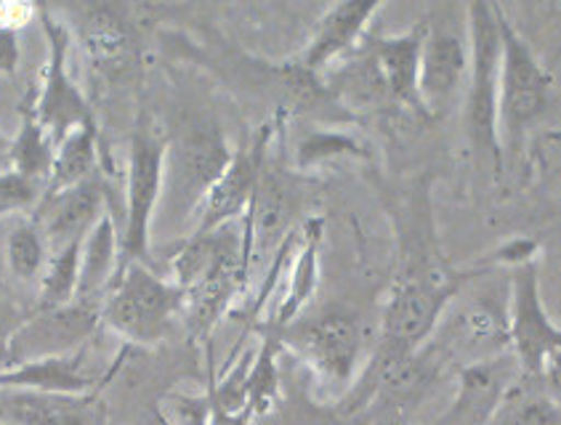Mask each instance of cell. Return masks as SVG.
Instances as JSON below:
<instances>
[{
  "mask_svg": "<svg viewBox=\"0 0 561 425\" xmlns=\"http://www.w3.org/2000/svg\"><path fill=\"white\" fill-rule=\"evenodd\" d=\"M184 292L147 264H128L117 272L102 301V324L130 346H158L182 317Z\"/></svg>",
  "mask_w": 561,
  "mask_h": 425,
  "instance_id": "obj_6",
  "label": "cell"
},
{
  "mask_svg": "<svg viewBox=\"0 0 561 425\" xmlns=\"http://www.w3.org/2000/svg\"><path fill=\"white\" fill-rule=\"evenodd\" d=\"M48 261V245L43 240L41 229L35 227L33 218H24L14 229L9 231L5 240V264H9L11 274L22 283H33L43 274Z\"/></svg>",
  "mask_w": 561,
  "mask_h": 425,
  "instance_id": "obj_29",
  "label": "cell"
},
{
  "mask_svg": "<svg viewBox=\"0 0 561 425\" xmlns=\"http://www.w3.org/2000/svg\"><path fill=\"white\" fill-rule=\"evenodd\" d=\"M320 245H322V221L311 218L304 223L301 229V242L296 245V261L290 266V283L285 290L283 301H279L277 311L272 314L270 333L277 335L279 330L288 328L290 322H296L304 314L311 296H314L317 285H320Z\"/></svg>",
  "mask_w": 561,
  "mask_h": 425,
  "instance_id": "obj_22",
  "label": "cell"
},
{
  "mask_svg": "<svg viewBox=\"0 0 561 425\" xmlns=\"http://www.w3.org/2000/svg\"><path fill=\"white\" fill-rule=\"evenodd\" d=\"M279 343L274 335H264L259 352L251 356V365L245 372V386H242V399L245 407H251L255 417L270 415L277 404L279 391H283V378H279Z\"/></svg>",
  "mask_w": 561,
  "mask_h": 425,
  "instance_id": "obj_27",
  "label": "cell"
},
{
  "mask_svg": "<svg viewBox=\"0 0 561 425\" xmlns=\"http://www.w3.org/2000/svg\"><path fill=\"white\" fill-rule=\"evenodd\" d=\"M93 176H99V130L96 125H83L54 147L46 192L70 189Z\"/></svg>",
  "mask_w": 561,
  "mask_h": 425,
  "instance_id": "obj_24",
  "label": "cell"
},
{
  "mask_svg": "<svg viewBox=\"0 0 561 425\" xmlns=\"http://www.w3.org/2000/svg\"><path fill=\"white\" fill-rule=\"evenodd\" d=\"M9 149H11V139L0 130V171L9 168Z\"/></svg>",
  "mask_w": 561,
  "mask_h": 425,
  "instance_id": "obj_39",
  "label": "cell"
},
{
  "mask_svg": "<svg viewBox=\"0 0 561 425\" xmlns=\"http://www.w3.org/2000/svg\"><path fill=\"white\" fill-rule=\"evenodd\" d=\"M117 272H121V237H117L115 218L107 213L80 242V277L75 301L102 309Z\"/></svg>",
  "mask_w": 561,
  "mask_h": 425,
  "instance_id": "obj_21",
  "label": "cell"
},
{
  "mask_svg": "<svg viewBox=\"0 0 561 425\" xmlns=\"http://www.w3.org/2000/svg\"><path fill=\"white\" fill-rule=\"evenodd\" d=\"M559 399L543 380H527L511 389L488 425H559Z\"/></svg>",
  "mask_w": 561,
  "mask_h": 425,
  "instance_id": "obj_26",
  "label": "cell"
},
{
  "mask_svg": "<svg viewBox=\"0 0 561 425\" xmlns=\"http://www.w3.org/2000/svg\"><path fill=\"white\" fill-rule=\"evenodd\" d=\"M102 372L91 361L89 346L51 359L24 361V365L0 367V389L59 393V397H83L102 389Z\"/></svg>",
  "mask_w": 561,
  "mask_h": 425,
  "instance_id": "obj_18",
  "label": "cell"
},
{
  "mask_svg": "<svg viewBox=\"0 0 561 425\" xmlns=\"http://www.w3.org/2000/svg\"><path fill=\"white\" fill-rule=\"evenodd\" d=\"M561 330L548 314L540 292L538 261L511 268L508 277V354L514 356L522 378L543 380L557 389V359Z\"/></svg>",
  "mask_w": 561,
  "mask_h": 425,
  "instance_id": "obj_7",
  "label": "cell"
},
{
  "mask_svg": "<svg viewBox=\"0 0 561 425\" xmlns=\"http://www.w3.org/2000/svg\"><path fill=\"white\" fill-rule=\"evenodd\" d=\"M501 30V67H497V139L503 158L516 154L525 143L529 128L551 110L553 74L511 19L497 11Z\"/></svg>",
  "mask_w": 561,
  "mask_h": 425,
  "instance_id": "obj_3",
  "label": "cell"
},
{
  "mask_svg": "<svg viewBox=\"0 0 561 425\" xmlns=\"http://www.w3.org/2000/svg\"><path fill=\"white\" fill-rule=\"evenodd\" d=\"M344 158H367L365 143L344 130H314L296 149V165L301 171H311V168Z\"/></svg>",
  "mask_w": 561,
  "mask_h": 425,
  "instance_id": "obj_31",
  "label": "cell"
},
{
  "mask_svg": "<svg viewBox=\"0 0 561 425\" xmlns=\"http://www.w3.org/2000/svg\"><path fill=\"white\" fill-rule=\"evenodd\" d=\"M99 328H102V314L96 306L72 301L54 309H35L30 317L19 319L5 346L3 367L78 352L89 346Z\"/></svg>",
  "mask_w": 561,
  "mask_h": 425,
  "instance_id": "obj_12",
  "label": "cell"
},
{
  "mask_svg": "<svg viewBox=\"0 0 561 425\" xmlns=\"http://www.w3.org/2000/svg\"><path fill=\"white\" fill-rule=\"evenodd\" d=\"M37 11L41 9L33 3H0V30L19 33V30L33 22Z\"/></svg>",
  "mask_w": 561,
  "mask_h": 425,
  "instance_id": "obj_36",
  "label": "cell"
},
{
  "mask_svg": "<svg viewBox=\"0 0 561 425\" xmlns=\"http://www.w3.org/2000/svg\"><path fill=\"white\" fill-rule=\"evenodd\" d=\"M421 43H423V19L413 30L402 35H380L367 43L373 65L383 85L389 104L413 110L415 115L428 117L426 106L417 93V74H421Z\"/></svg>",
  "mask_w": 561,
  "mask_h": 425,
  "instance_id": "obj_19",
  "label": "cell"
},
{
  "mask_svg": "<svg viewBox=\"0 0 561 425\" xmlns=\"http://www.w3.org/2000/svg\"><path fill=\"white\" fill-rule=\"evenodd\" d=\"M270 134V128H261L251 143L234 149L229 165L224 168V173L199 205L195 227L190 234H208V231L242 221V216L251 208L255 184H259L261 168H264Z\"/></svg>",
  "mask_w": 561,
  "mask_h": 425,
  "instance_id": "obj_14",
  "label": "cell"
},
{
  "mask_svg": "<svg viewBox=\"0 0 561 425\" xmlns=\"http://www.w3.org/2000/svg\"><path fill=\"white\" fill-rule=\"evenodd\" d=\"M458 383L450 407L436 417L434 425H488L497 407L522 380L519 367L508 352L458 367Z\"/></svg>",
  "mask_w": 561,
  "mask_h": 425,
  "instance_id": "obj_15",
  "label": "cell"
},
{
  "mask_svg": "<svg viewBox=\"0 0 561 425\" xmlns=\"http://www.w3.org/2000/svg\"><path fill=\"white\" fill-rule=\"evenodd\" d=\"M428 343L447 365H473L508 352V285H495L455 298L442 314Z\"/></svg>",
  "mask_w": 561,
  "mask_h": 425,
  "instance_id": "obj_8",
  "label": "cell"
},
{
  "mask_svg": "<svg viewBox=\"0 0 561 425\" xmlns=\"http://www.w3.org/2000/svg\"><path fill=\"white\" fill-rule=\"evenodd\" d=\"M163 160L165 136L139 120L128 147V176H126V218L121 237V268L128 264H147L152 253V229L158 216L160 192H163Z\"/></svg>",
  "mask_w": 561,
  "mask_h": 425,
  "instance_id": "obj_9",
  "label": "cell"
},
{
  "mask_svg": "<svg viewBox=\"0 0 561 425\" xmlns=\"http://www.w3.org/2000/svg\"><path fill=\"white\" fill-rule=\"evenodd\" d=\"M232 152L214 117L192 115L179 123L165 139L163 192L154 221L163 218L176 231H192L199 205L229 165Z\"/></svg>",
  "mask_w": 561,
  "mask_h": 425,
  "instance_id": "obj_1",
  "label": "cell"
},
{
  "mask_svg": "<svg viewBox=\"0 0 561 425\" xmlns=\"http://www.w3.org/2000/svg\"><path fill=\"white\" fill-rule=\"evenodd\" d=\"M497 3L466 5L469 30V74L463 89V130L471 149L492 176L503 173V149L497 139V67H501V30H497Z\"/></svg>",
  "mask_w": 561,
  "mask_h": 425,
  "instance_id": "obj_2",
  "label": "cell"
},
{
  "mask_svg": "<svg viewBox=\"0 0 561 425\" xmlns=\"http://www.w3.org/2000/svg\"><path fill=\"white\" fill-rule=\"evenodd\" d=\"M0 425H5V423H0Z\"/></svg>",
  "mask_w": 561,
  "mask_h": 425,
  "instance_id": "obj_40",
  "label": "cell"
},
{
  "mask_svg": "<svg viewBox=\"0 0 561 425\" xmlns=\"http://www.w3.org/2000/svg\"><path fill=\"white\" fill-rule=\"evenodd\" d=\"M274 337L279 348H288L296 361L307 367L311 378L339 397L365 365L367 333L363 319L341 306L322 309L314 317L301 314Z\"/></svg>",
  "mask_w": 561,
  "mask_h": 425,
  "instance_id": "obj_4",
  "label": "cell"
},
{
  "mask_svg": "<svg viewBox=\"0 0 561 425\" xmlns=\"http://www.w3.org/2000/svg\"><path fill=\"white\" fill-rule=\"evenodd\" d=\"M41 298L37 309H54V306H67L78 296V277H80V242L54 250L48 255L46 268L41 274Z\"/></svg>",
  "mask_w": 561,
  "mask_h": 425,
  "instance_id": "obj_28",
  "label": "cell"
},
{
  "mask_svg": "<svg viewBox=\"0 0 561 425\" xmlns=\"http://www.w3.org/2000/svg\"><path fill=\"white\" fill-rule=\"evenodd\" d=\"M37 16H41L43 35H46L48 43V59L46 67H43L41 85L30 89V99H33V112L37 123L51 136L54 143H59L75 128L96 123H93V110L89 99L80 91V85L75 83L70 72V27L61 19H56L48 9L37 11Z\"/></svg>",
  "mask_w": 561,
  "mask_h": 425,
  "instance_id": "obj_11",
  "label": "cell"
},
{
  "mask_svg": "<svg viewBox=\"0 0 561 425\" xmlns=\"http://www.w3.org/2000/svg\"><path fill=\"white\" fill-rule=\"evenodd\" d=\"M19 319L22 317H14L11 311L0 309V367L5 365V346H9V337L14 333Z\"/></svg>",
  "mask_w": 561,
  "mask_h": 425,
  "instance_id": "obj_38",
  "label": "cell"
},
{
  "mask_svg": "<svg viewBox=\"0 0 561 425\" xmlns=\"http://www.w3.org/2000/svg\"><path fill=\"white\" fill-rule=\"evenodd\" d=\"M107 189L102 176H93L83 184L61 192H46L30 218L41 229L48 245V255L72 242H83V237L96 227L99 218L107 216Z\"/></svg>",
  "mask_w": 561,
  "mask_h": 425,
  "instance_id": "obj_17",
  "label": "cell"
},
{
  "mask_svg": "<svg viewBox=\"0 0 561 425\" xmlns=\"http://www.w3.org/2000/svg\"><path fill=\"white\" fill-rule=\"evenodd\" d=\"M22 65V43L19 33L0 30V78H16Z\"/></svg>",
  "mask_w": 561,
  "mask_h": 425,
  "instance_id": "obj_35",
  "label": "cell"
},
{
  "mask_svg": "<svg viewBox=\"0 0 561 425\" xmlns=\"http://www.w3.org/2000/svg\"><path fill=\"white\" fill-rule=\"evenodd\" d=\"M54 147L56 143L51 141V136H48L46 130H43V125L37 123L33 112V99H30L27 91V96L19 104V130L14 139H11L9 168L22 173V176L41 181V184L46 186L54 162Z\"/></svg>",
  "mask_w": 561,
  "mask_h": 425,
  "instance_id": "obj_25",
  "label": "cell"
},
{
  "mask_svg": "<svg viewBox=\"0 0 561 425\" xmlns=\"http://www.w3.org/2000/svg\"><path fill=\"white\" fill-rule=\"evenodd\" d=\"M0 423L104 425V410L99 404V391L83 393V397H59V393L0 389Z\"/></svg>",
  "mask_w": 561,
  "mask_h": 425,
  "instance_id": "obj_20",
  "label": "cell"
},
{
  "mask_svg": "<svg viewBox=\"0 0 561 425\" xmlns=\"http://www.w3.org/2000/svg\"><path fill=\"white\" fill-rule=\"evenodd\" d=\"M466 283L469 277L463 274H453L426 261L404 264L380 311L378 341L404 354L417 352L434 335L455 292Z\"/></svg>",
  "mask_w": 561,
  "mask_h": 425,
  "instance_id": "obj_5",
  "label": "cell"
},
{
  "mask_svg": "<svg viewBox=\"0 0 561 425\" xmlns=\"http://www.w3.org/2000/svg\"><path fill=\"white\" fill-rule=\"evenodd\" d=\"M205 417H208V397L184 404L179 417L171 425H205Z\"/></svg>",
  "mask_w": 561,
  "mask_h": 425,
  "instance_id": "obj_37",
  "label": "cell"
},
{
  "mask_svg": "<svg viewBox=\"0 0 561 425\" xmlns=\"http://www.w3.org/2000/svg\"><path fill=\"white\" fill-rule=\"evenodd\" d=\"M469 74V30H466V5H434L423 16L421 74L417 93L426 106V115H442L463 96Z\"/></svg>",
  "mask_w": 561,
  "mask_h": 425,
  "instance_id": "obj_10",
  "label": "cell"
},
{
  "mask_svg": "<svg viewBox=\"0 0 561 425\" xmlns=\"http://www.w3.org/2000/svg\"><path fill=\"white\" fill-rule=\"evenodd\" d=\"M43 195H46V186L41 181L22 176L11 168L0 171V218L33 216Z\"/></svg>",
  "mask_w": 561,
  "mask_h": 425,
  "instance_id": "obj_32",
  "label": "cell"
},
{
  "mask_svg": "<svg viewBox=\"0 0 561 425\" xmlns=\"http://www.w3.org/2000/svg\"><path fill=\"white\" fill-rule=\"evenodd\" d=\"M529 261H538V242L533 240H511L490 255V264H501L511 268L529 264Z\"/></svg>",
  "mask_w": 561,
  "mask_h": 425,
  "instance_id": "obj_33",
  "label": "cell"
},
{
  "mask_svg": "<svg viewBox=\"0 0 561 425\" xmlns=\"http://www.w3.org/2000/svg\"><path fill=\"white\" fill-rule=\"evenodd\" d=\"M383 9L378 0H348V3L330 5L320 22L314 24V33L301 48L296 59V70L309 78H322L335 61L346 59L354 48L363 43L373 16Z\"/></svg>",
  "mask_w": 561,
  "mask_h": 425,
  "instance_id": "obj_16",
  "label": "cell"
},
{
  "mask_svg": "<svg viewBox=\"0 0 561 425\" xmlns=\"http://www.w3.org/2000/svg\"><path fill=\"white\" fill-rule=\"evenodd\" d=\"M255 415L251 407H227V404L216 402V399L208 397V417H205V425H253Z\"/></svg>",
  "mask_w": 561,
  "mask_h": 425,
  "instance_id": "obj_34",
  "label": "cell"
},
{
  "mask_svg": "<svg viewBox=\"0 0 561 425\" xmlns=\"http://www.w3.org/2000/svg\"><path fill=\"white\" fill-rule=\"evenodd\" d=\"M274 425H352L335 410V404H322L307 391V386H288L279 391L274 404Z\"/></svg>",
  "mask_w": 561,
  "mask_h": 425,
  "instance_id": "obj_30",
  "label": "cell"
},
{
  "mask_svg": "<svg viewBox=\"0 0 561 425\" xmlns=\"http://www.w3.org/2000/svg\"><path fill=\"white\" fill-rule=\"evenodd\" d=\"M298 195L293 181L283 168L264 160L259 184H255L251 208L242 216V240H245L248 266H259L266 255L277 253L279 245L290 237L296 221Z\"/></svg>",
  "mask_w": 561,
  "mask_h": 425,
  "instance_id": "obj_13",
  "label": "cell"
},
{
  "mask_svg": "<svg viewBox=\"0 0 561 425\" xmlns=\"http://www.w3.org/2000/svg\"><path fill=\"white\" fill-rule=\"evenodd\" d=\"M80 41L93 65L104 72H121L134 59V30L115 5H91L80 19Z\"/></svg>",
  "mask_w": 561,
  "mask_h": 425,
  "instance_id": "obj_23",
  "label": "cell"
}]
</instances>
